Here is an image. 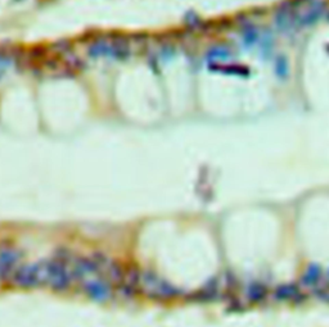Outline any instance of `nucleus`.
<instances>
[{
	"instance_id": "f257e3e1",
	"label": "nucleus",
	"mask_w": 329,
	"mask_h": 327,
	"mask_svg": "<svg viewBox=\"0 0 329 327\" xmlns=\"http://www.w3.org/2000/svg\"><path fill=\"white\" fill-rule=\"evenodd\" d=\"M140 290L148 298L156 300L174 299L181 294L179 287H177L151 270L142 271Z\"/></svg>"
},
{
	"instance_id": "f03ea898",
	"label": "nucleus",
	"mask_w": 329,
	"mask_h": 327,
	"mask_svg": "<svg viewBox=\"0 0 329 327\" xmlns=\"http://www.w3.org/2000/svg\"><path fill=\"white\" fill-rule=\"evenodd\" d=\"M44 262L47 268V285L58 293L67 291L74 282L71 264L58 259L54 256L49 259H44Z\"/></svg>"
},
{
	"instance_id": "7ed1b4c3",
	"label": "nucleus",
	"mask_w": 329,
	"mask_h": 327,
	"mask_svg": "<svg viewBox=\"0 0 329 327\" xmlns=\"http://www.w3.org/2000/svg\"><path fill=\"white\" fill-rule=\"evenodd\" d=\"M12 282L22 289H35L47 285L45 262L40 260L38 263L18 266L12 276Z\"/></svg>"
},
{
	"instance_id": "20e7f679",
	"label": "nucleus",
	"mask_w": 329,
	"mask_h": 327,
	"mask_svg": "<svg viewBox=\"0 0 329 327\" xmlns=\"http://www.w3.org/2000/svg\"><path fill=\"white\" fill-rule=\"evenodd\" d=\"M21 259L22 252L18 248L9 243L0 244V281L12 280Z\"/></svg>"
},
{
	"instance_id": "39448f33",
	"label": "nucleus",
	"mask_w": 329,
	"mask_h": 327,
	"mask_svg": "<svg viewBox=\"0 0 329 327\" xmlns=\"http://www.w3.org/2000/svg\"><path fill=\"white\" fill-rule=\"evenodd\" d=\"M71 272L74 281H84L92 279L93 276H101L103 275L101 267L93 259V257H76L74 263L71 266Z\"/></svg>"
},
{
	"instance_id": "423d86ee",
	"label": "nucleus",
	"mask_w": 329,
	"mask_h": 327,
	"mask_svg": "<svg viewBox=\"0 0 329 327\" xmlns=\"http://www.w3.org/2000/svg\"><path fill=\"white\" fill-rule=\"evenodd\" d=\"M111 285L112 283L108 280H104L103 277H97V279L92 277L82 282V290L92 300L102 303L112 298L113 293Z\"/></svg>"
},
{
	"instance_id": "0eeeda50",
	"label": "nucleus",
	"mask_w": 329,
	"mask_h": 327,
	"mask_svg": "<svg viewBox=\"0 0 329 327\" xmlns=\"http://www.w3.org/2000/svg\"><path fill=\"white\" fill-rule=\"evenodd\" d=\"M104 275L107 276V280L116 286H120L125 281V270L123 268L121 263L115 259L109 262L108 267L104 271Z\"/></svg>"
},
{
	"instance_id": "6e6552de",
	"label": "nucleus",
	"mask_w": 329,
	"mask_h": 327,
	"mask_svg": "<svg viewBox=\"0 0 329 327\" xmlns=\"http://www.w3.org/2000/svg\"><path fill=\"white\" fill-rule=\"evenodd\" d=\"M323 10H324V4L323 3H316L311 4L310 9L306 12V14L302 18V23L304 24H311L314 22H316V20H319L320 16H322Z\"/></svg>"
},
{
	"instance_id": "1a4fd4ad",
	"label": "nucleus",
	"mask_w": 329,
	"mask_h": 327,
	"mask_svg": "<svg viewBox=\"0 0 329 327\" xmlns=\"http://www.w3.org/2000/svg\"><path fill=\"white\" fill-rule=\"evenodd\" d=\"M275 71H277V74H278L279 77H285L287 76V73H288V64H287L284 58H280V59L277 61Z\"/></svg>"
},
{
	"instance_id": "9d476101",
	"label": "nucleus",
	"mask_w": 329,
	"mask_h": 327,
	"mask_svg": "<svg viewBox=\"0 0 329 327\" xmlns=\"http://www.w3.org/2000/svg\"><path fill=\"white\" fill-rule=\"evenodd\" d=\"M243 40H245V44L247 47L253 45L256 43V40H257V32H256V30L254 28H248V30H246Z\"/></svg>"
}]
</instances>
